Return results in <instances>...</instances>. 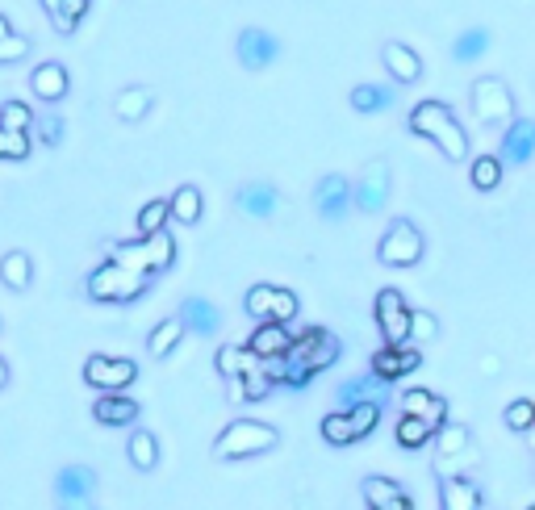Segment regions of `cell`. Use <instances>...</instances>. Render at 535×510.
Here are the masks:
<instances>
[{
	"label": "cell",
	"mask_w": 535,
	"mask_h": 510,
	"mask_svg": "<svg viewBox=\"0 0 535 510\" xmlns=\"http://www.w3.org/2000/svg\"><path fill=\"white\" fill-rule=\"evenodd\" d=\"M113 260H118L122 268H130L134 276H147V281H155V276H164L176 260V239L164 230H155V235H143V239H126L113 247Z\"/></svg>",
	"instance_id": "cell-3"
},
{
	"label": "cell",
	"mask_w": 535,
	"mask_h": 510,
	"mask_svg": "<svg viewBox=\"0 0 535 510\" xmlns=\"http://www.w3.org/2000/svg\"><path fill=\"white\" fill-rule=\"evenodd\" d=\"M155 281L147 276H134L130 268H122L118 260H105L101 268L88 272V297L92 301H109V306H122V301H138Z\"/></svg>",
	"instance_id": "cell-6"
},
{
	"label": "cell",
	"mask_w": 535,
	"mask_h": 510,
	"mask_svg": "<svg viewBox=\"0 0 535 510\" xmlns=\"http://www.w3.org/2000/svg\"><path fill=\"white\" fill-rule=\"evenodd\" d=\"M34 126V109L26 101H5L0 105V130H26Z\"/></svg>",
	"instance_id": "cell-41"
},
{
	"label": "cell",
	"mask_w": 535,
	"mask_h": 510,
	"mask_svg": "<svg viewBox=\"0 0 535 510\" xmlns=\"http://www.w3.org/2000/svg\"><path fill=\"white\" fill-rule=\"evenodd\" d=\"M423 251H427L423 230H418L410 218H393L385 226L381 243H377V260L385 268H414L418 260H423Z\"/></svg>",
	"instance_id": "cell-7"
},
{
	"label": "cell",
	"mask_w": 535,
	"mask_h": 510,
	"mask_svg": "<svg viewBox=\"0 0 535 510\" xmlns=\"http://www.w3.org/2000/svg\"><path fill=\"white\" fill-rule=\"evenodd\" d=\"M406 126H410L418 138L435 143L439 151H444V159H452V164H464V159H469V130L460 126V118L452 113L448 101H418V105L410 109Z\"/></svg>",
	"instance_id": "cell-2"
},
{
	"label": "cell",
	"mask_w": 535,
	"mask_h": 510,
	"mask_svg": "<svg viewBox=\"0 0 535 510\" xmlns=\"http://www.w3.org/2000/svg\"><path fill=\"white\" fill-rule=\"evenodd\" d=\"M235 205H239V214H247V218H272L276 205H281V193H276L268 180H247V184H239Z\"/></svg>",
	"instance_id": "cell-23"
},
{
	"label": "cell",
	"mask_w": 535,
	"mask_h": 510,
	"mask_svg": "<svg viewBox=\"0 0 535 510\" xmlns=\"http://www.w3.org/2000/svg\"><path fill=\"white\" fill-rule=\"evenodd\" d=\"M235 55H239V63L247 67V72H264V67H272L276 55H281V42H276V34H268L260 26H247L235 42Z\"/></svg>",
	"instance_id": "cell-15"
},
{
	"label": "cell",
	"mask_w": 535,
	"mask_h": 510,
	"mask_svg": "<svg viewBox=\"0 0 535 510\" xmlns=\"http://www.w3.org/2000/svg\"><path fill=\"white\" fill-rule=\"evenodd\" d=\"M0 335H5V318H0Z\"/></svg>",
	"instance_id": "cell-52"
},
{
	"label": "cell",
	"mask_w": 535,
	"mask_h": 510,
	"mask_svg": "<svg viewBox=\"0 0 535 510\" xmlns=\"http://www.w3.org/2000/svg\"><path fill=\"white\" fill-rule=\"evenodd\" d=\"M5 385H9V360L0 356V389H5Z\"/></svg>",
	"instance_id": "cell-49"
},
{
	"label": "cell",
	"mask_w": 535,
	"mask_h": 510,
	"mask_svg": "<svg viewBox=\"0 0 535 510\" xmlns=\"http://www.w3.org/2000/svg\"><path fill=\"white\" fill-rule=\"evenodd\" d=\"M151 88H143V84H130V88H122L118 97H113V113H118L122 122H143L147 113H151Z\"/></svg>",
	"instance_id": "cell-32"
},
{
	"label": "cell",
	"mask_w": 535,
	"mask_h": 510,
	"mask_svg": "<svg viewBox=\"0 0 535 510\" xmlns=\"http://www.w3.org/2000/svg\"><path fill=\"white\" fill-rule=\"evenodd\" d=\"M402 414H414V419H423L431 431L448 423V398H439L431 389H406L402 393Z\"/></svg>",
	"instance_id": "cell-25"
},
{
	"label": "cell",
	"mask_w": 535,
	"mask_h": 510,
	"mask_svg": "<svg viewBox=\"0 0 535 510\" xmlns=\"http://www.w3.org/2000/svg\"><path fill=\"white\" fill-rule=\"evenodd\" d=\"M289 343H293V331L281 327V322H255V331H251V339H247V352L260 356V360H268V356H285Z\"/></svg>",
	"instance_id": "cell-27"
},
{
	"label": "cell",
	"mask_w": 535,
	"mask_h": 510,
	"mask_svg": "<svg viewBox=\"0 0 535 510\" xmlns=\"http://www.w3.org/2000/svg\"><path fill=\"white\" fill-rule=\"evenodd\" d=\"M469 101H473V113L481 126H506L515 118V92L502 76H481L473 80L469 88Z\"/></svg>",
	"instance_id": "cell-8"
},
{
	"label": "cell",
	"mask_w": 535,
	"mask_h": 510,
	"mask_svg": "<svg viewBox=\"0 0 535 510\" xmlns=\"http://www.w3.org/2000/svg\"><path fill=\"white\" fill-rule=\"evenodd\" d=\"M59 510H97L92 498H80V502H59Z\"/></svg>",
	"instance_id": "cell-47"
},
{
	"label": "cell",
	"mask_w": 535,
	"mask_h": 510,
	"mask_svg": "<svg viewBox=\"0 0 535 510\" xmlns=\"http://www.w3.org/2000/svg\"><path fill=\"white\" fill-rule=\"evenodd\" d=\"M30 130H38V138H42L46 147H59V143H63V134H67L63 118H55V113H46V118H34Z\"/></svg>",
	"instance_id": "cell-44"
},
{
	"label": "cell",
	"mask_w": 535,
	"mask_h": 510,
	"mask_svg": "<svg viewBox=\"0 0 535 510\" xmlns=\"http://www.w3.org/2000/svg\"><path fill=\"white\" fill-rule=\"evenodd\" d=\"M9 34H13V26H9V17L0 13V38H9Z\"/></svg>",
	"instance_id": "cell-50"
},
{
	"label": "cell",
	"mask_w": 535,
	"mask_h": 510,
	"mask_svg": "<svg viewBox=\"0 0 535 510\" xmlns=\"http://www.w3.org/2000/svg\"><path fill=\"white\" fill-rule=\"evenodd\" d=\"M180 339H184L180 318H164V322H159V327L147 335V352H151L155 360H164V356H172L176 347H180Z\"/></svg>",
	"instance_id": "cell-34"
},
{
	"label": "cell",
	"mask_w": 535,
	"mask_h": 510,
	"mask_svg": "<svg viewBox=\"0 0 535 510\" xmlns=\"http://www.w3.org/2000/svg\"><path fill=\"white\" fill-rule=\"evenodd\" d=\"M498 159L502 164H531L535 159V122L531 118H510L506 126H502V151H498Z\"/></svg>",
	"instance_id": "cell-16"
},
{
	"label": "cell",
	"mask_w": 535,
	"mask_h": 510,
	"mask_svg": "<svg viewBox=\"0 0 535 510\" xmlns=\"http://www.w3.org/2000/svg\"><path fill=\"white\" fill-rule=\"evenodd\" d=\"M30 88H34V97L46 101V105H59L67 92H72V76H67V67L59 59H46L34 67V76H30Z\"/></svg>",
	"instance_id": "cell-20"
},
{
	"label": "cell",
	"mask_w": 535,
	"mask_h": 510,
	"mask_svg": "<svg viewBox=\"0 0 535 510\" xmlns=\"http://www.w3.org/2000/svg\"><path fill=\"white\" fill-rule=\"evenodd\" d=\"M314 210H318V218H327V222L347 218V210H352V180L339 176V172H327L314 184Z\"/></svg>",
	"instance_id": "cell-14"
},
{
	"label": "cell",
	"mask_w": 535,
	"mask_h": 510,
	"mask_svg": "<svg viewBox=\"0 0 535 510\" xmlns=\"http://www.w3.org/2000/svg\"><path fill=\"white\" fill-rule=\"evenodd\" d=\"M84 381L101 393H122L138 381V364L126 356H105V352H92L84 360Z\"/></svg>",
	"instance_id": "cell-11"
},
{
	"label": "cell",
	"mask_w": 535,
	"mask_h": 510,
	"mask_svg": "<svg viewBox=\"0 0 535 510\" xmlns=\"http://www.w3.org/2000/svg\"><path fill=\"white\" fill-rule=\"evenodd\" d=\"M26 55H30V38H21V34L0 38V63H21Z\"/></svg>",
	"instance_id": "cell-46"
},
{
	"label": "cell",
	"mask_w": 535,
	"mask_h": 510,
	"mask_svg": "<svg viewBox=\"0 0 535 510\" xmlns=\"http://www.w3.org/2000/svg\"><path fill=\"white\" fill-rule=\"evenodd\" d=\"M339 356H343V339L331 335L327 327L301 331V335H293L289 352L281 356V368H285L281 385L285 389H306L318 373H327L331 364H339Z\"/></svg>",
	"instance_id": "cell-1"
},
{
	"label": "cell",
	"mask_w": 535,
	"mask_h": 510,
	"mask_svg": "<svg viewBox=\"0 0 535 510\" xmlns=\"http://www.w3.org/2000/svg\"><path fill=\"white\" fill-rule=\"evenodd\" d=\"M0 285L13 293H26L34 285V260L26 251H5L0 255Z\"/></svg>",
	"instance_id": "cell-29"
},
{
	"label": "cell",
	"mask_w": 535,
	"mask_h": 510,
	"mask_svg": "<svg viewBox=\"0 0 535 510\" xmlns=\"http://www.w3.org/2000/svg\"><path fill=\"white\" fill-rule=\"evenodd\" d=\"M527 510H535V506H527Z\"/></svg>",
	"instance_id": "cell-53"
},
{
	"label": "cell",
	"mask_w": 535,
	"mask_h": 510,
	"mask_svg": "<svg viewBox=\"0 0 535 510\" xmlns=\"http://www.w3.org/2000/svg\"><path fill=\"white\" fill-rule=\"evenodd\" d=\"M243 310H247L255 322H281V327H289V322L297 318V310H301V301H297V293L285 289V285H264V281H260V285L247 289Z\"/></svg>",
	"instance_id": "cell-9"
},
{
	"label": "cell",
	"mask_w": 535,
	"mask_h": 510,
	"mask_svg": "<svg viewBox=\"0 0 535 510\" xmlns=\"http://www.w3.org/2000/svg\"><path fill=\"white\" fill-rule=\"evenodd\" d=\"M418 368H423V352H418L414 343H398V347L385 343V347H377V352H372V360H368V373L381 377L385 385L418 373Z\"/></svg>",
	"instance_id": "cell-13"
},
{
	"label": "cell",
	"mask_w": 535,
	"mask_h": 510,
	"mask_svg": "<svg viewBox=\"0 0 535 510\" xmlns=\"http://www.w3.org/2000/svg\"><path fill=\"white\" fill-rule=\"evenodd\" d=\"M490 42H494V34L485 30V26L460 30V34H456V42H452V59H456V63H477L485 51H490Z\"/></svg>",
	"instance_id": "cell-33"
},
{
	"label": "cell",
	"mask_w": 535,
	"mask_h": 510,
	"mask_svg": "<svg viewBox=\"0 0 535 510\" xmlns=\"http://www.w3.org/2000/svg\"><path fill=\"white\" fill-rule=\"evenodd\" d=\"M381 402H356V406H339L331 410L327 419H322V439H327L331 448H352L360 439H368L381 423Z\"/></svg>",
	"instance_id": "cell-5"
},
{
	"label": "cell",
	"mask_w": 535,
	"mask_h": 510,
	"mask_svg": "<svg viewBox=\"0 0 535 510\" xmlns=\"http://www.w3.org/2000/svg\"><path fill=\"white\" fill-rule=\"evenodd\" d=\"M214 364H218V373L230 381V377H243L247 368H255V364H260V356H251L247 347H235V343H226V347H218Z\"/></svg>",
	"instance_id": "cell-36"
},
{
	"label": "cell",
	"mask_w": 535,
	"mask_h": 510,
	"mask_svg": "<svg viewBox=\"0 0 535 510\" xmlns=\"http://www.w3.org/2000/svg\"><path fill=\"white\" fill-rule=\"evenodd\" d=\"M180 327L184 335H201V339H214L222 331V310L214 306L209 297H184L180 301Z\"/></svg>",
	"instance_id": "cell-17"
},
{
	"label": "cell",
	"mask_w": 535,
	"mask_h": 510,
	"mask_svg": "<svg viewBox=\"0 0 535 510\" xmlns=\"http://www.w3.org/2000/svg\"><path fill=\"white\" fill-rule=\"evenodd\" d=\"M360 490H364V502H368V510H372V506H389V502H398V498L406 494L398 481H393V477H381V473L364 477V485H360Z\"/></svg>",
	"instance_id": "cell-37"
},
{
	"label": "cell",
	"mask_w": 535,
	"mask_h": 510,
	"mask_svg": "<svg viewBox=\"0 0 535 510\" xmlns=\"http://www.w3.org/2000/svg\"><path fill=\"white\" fill-rule=\"evenodd\" d=\"M42 9H46V13H51V17H55V9H59V0H42Z\"/></svg>",
	"instance_id": "cell-51"
},
{
	"label": "cell",
	"mask_w": 535,
	"mask_h": 510,
	"mask_svg": "<svg viewBox=\"0 0 535 510\" xmlns=\"http://www.w3.org/2000/svg\"><path fill=\"white\" fill-rule=\"evenodd\" d=\"M502 423H506L510 431H531V423H535V402H531V398H515V402L502 410Z\"/></svg>",
	"instance_id": "cell-42"
},
{
	"label": "cell",
	"mask_w": 535,
	"mask_h": 510,
	"mask_svg": "<svg viewBox=\"0 0 535 510\" xmlns=\"http://www.w3.org/2000/svg\"><path fill=\"white\" fill-rule=\"evenodd\" d=\"M101 485V473L92 465H63L55 473V498L59 502H80V498H92Z\"/></svg>",
	"instance_id": "cell-19"
},
{
	"label": "cell",
	"mask_w": 535,
	"mask_h": 510,
	"mask_svg": "<svg viewBox=\"0 0 535 510\" xmlns=\"http://www.w3.org/2000/svg\"><path fill=\"white\" fill-rule=\"evenodd\" d=\"M393 197V168L389 159H368L360 180L352 184V205L360 214H381Z\"/></svg>",
	"instance_id": "cell-10"
},
{
	"label": "cell",
	"mask_w": 535,
	"mask_h": 510,
	"mask_svg": "<svg viewBox=\"0 0 535 510\" xmlns=\"http://www.w3.org/2000/svg\"><path fill=\"white\" fill-rule=\"evenodd\" d=\"M30 134L26 130H0V159H26Z\"/></svg>",
	"instance_id": "cell-43"
},
{
	"label": "cell",
	"mask_w": 535,
	"mask_h": 510,
	"mask_svg": "<svg viewBox=\"0 0 535 510\" xmlns=\"http://www.w3.org/2000/svg\"><path fill=\"white\" fill-rule=\"evenodd\" d=\"M372 314H377V327L385 335V343H410V301L402 297V289H381L372 301Z\"/></svg>",
	"instance_id": "cell-12"
},
{
	"label": "cell",
	"mask_w": 535,
	"mask_h": 510,
	"mask_svg": "<svg viewBox=\"0 0 535 510\" xmlns=\"http://www.w3.org/2000/svg\"><path fill=\"white\" fill-rule=\"evenodd\" d=\"M398 448H410V452H418V448H427L431 444V427L423 423V419H414V414H398Z\"/></svg>",
	"instance_id": "cell-38"
},
{
	"label": "cell",
	"mask_w": 535,
	"mask_h": 510,
	"mask_svg": "<svg viewBox=\"0 0 535 510\" xmlns=\"http://www.w3.org/2000/svg\"><path fill=\"white\" fill-rule=\"evenodd\" d=\"M126 456L138 473H151L159 465V435L147 431V427H134L130 439H126Z\"/></svg>",
	"instance_id": "cell-30"
},
{
	"label": "cell",
	"mask_w": 535,
	"mask_h": 510,
	"mask_svg": "<svg viewBox=\"0 0 535 510\" xmlns=\"http://www.w3.org/2000/svg\"><path fill=\"white\" fill-rule=\"evenodd\" d=\"M84 13H88V0H59L51 26H55L59 34H76V26L84 21Z\"/></svg>",
	"instance_id": "cell-40"
},
{
	"label": "cell",
	"mask_w": 535,
	"mask_h": 510,
	"mask_svg": "<svg viewBox=\"0 0 535 510\" xmlns=\"http://www.w3.org/2000/svg\"><path fill=\"white\" fill-rule=\"evenodd\" d=\"M502 159L498 155H477L473 164H469V180H473V189L477 193H494L498 184H502Z\"/></svg>",
	"instance_id": "cell-35"
},
{
	"label": "cell",
	"mask_w": 535,
	"mask_h": 510,
	"mask_svg": "<svg viewBox=\"0 0 535 510\" xmlns=\"http://www.w3.org/2000/svg\"><path fill=\"white\" fill-rule=\"evenodd\" d=\"M435 456L444 460V465H460V460H469L477 448H473V431L460 427V423H444L435 427Z\"/></svg>",
	"instance_id": "cell-24"
},
{
	"label": "cell",
	"mask_w": 535,
	"mask_h": 510,
	"mask_svg": "<svg viewBox=\"0 0 535 510\" xmlns=\"http://www.w3.org/2000/svg\"><path fill=\"white\" fill-rule=\"evenodd\" d=\"M439 510H481V490L469 473L439 477Z\"/></svg>",
	"instance_id": "cell-21"
},
{
	"label": "cell",
	"mask_w": 535,
	"mask_h": 510,
	"mask_svg": "<svg viewBox=\"0 0 535 510\" xmlns=\"http://www.w3.org/2000/svg\"><path fill=\"white\" fill-rule=\"evenodd\" d=\"M335 398H339V406H356V402H381V406H385L389 385H385L381 377H372V373H356V377L339 381Z\"/></svg>",
	"instance_id": "cell-26"
},
{
	"label": "cell",
	"mask_w": 535,
	"mask_h": 510,
	"mask_svg": "<svg viewBox=\"0 0 535 510\" xmlns=\"http://www.w3.org/2000/svg\"><path fill=\"white\" fill-rule=\"evenodd\" d=\"M381 63H385L389 80L402 84V88L423 80V59H418V51H414V46H406V42H385L381 46Z\"/></svg>",
	"instance_id": "cell-18"
},
{
	"label": "cell",
	"mask_w": 535,
	"mask_h": 510,
	"mask_svg": "<svg viewBox=\"0 0 535 510\" xmlns=\"http://www.w3.org/2000/svg\"><path fill=\"white\" fill-rule=\"evenodd\" d=\"M138 414H143V406H138V398H126V389L105 393V398L92 402V419L105 423V427H134Z\"/></svg>",
	"instance_id": "cell-22"
},
{
	"label": "cell",
	"mask_w": 535,
	"mask_h": 510,
	"mask_svg": "<svg viewBox=\"0 0 535 510\" xmlns=\"http://www.w3.org/2000/svg\"><path fill=\"white\" fill-rule=\"evenodd\" d=\"M205 214V197L197 184H180V189L168 197V218L180 222V226H197Z\"/></svg>",
	"instance_id": "cell-28"
},
{
	"label": "cell",
	"mask_w": 535,
	"mask_h": 510,
	"mask_svg": "<svg viewBox=\"0 0 535 510\" xmlns=\"http://www.w3.org/2000/svg\"><path fill=\"white\" fill-rule=\"evenodd\" d=\"M352 109L356 113H385V109H393V101H398V92H393V84H356L352 88Z\"/></svg>",
	"instance_id": "cell-31"
},
{
	"label": "cell",
	"mask_w": 535,
	"mask_h": 510,
	"mask_svg": "<svg viewBox=\"0 0 535 510\" xmlns=\"http://www.w3.org/2000/svg\"><path fill=\"white\" fill-rule=\"evenodd\" d=\"M372 510H414V502H410V494H402L398 502H389V506H372Z\"/></svg>",
	"instance_id": "cell-48"
},
{
	"label": "cell",
	"mask_w": 535,
	"mask_h": 510,
	"mask_svg": "<svg viewBox=\"0 0 535 510\" xmlns=\"http://www.w3.org/2000/svg\"><path fill=\"white\" fill-rule=\"evenodd\" d=\"M281 444V431L272 423H260V419H235L226 423L214 439V456L218 460H251V456H264Z\"/></svg>",
	"instance_id": "cell-4"
},
{
	"label": "cell",
	"mask_w": 535,
	"mask_h": 510,
	"mask_svg": "<svg viewBox=\"0 0 535 510\" xmlns=\"http://www.w3.org/2000/svg\"><path fill=\"white\" fill-rule=\"evenodd\" d=\"M439 335V318L431 310H410V339H435Z\"/></svg>",
	"instance_id": "cell-45"
},
{
	"label": "cell",
	"mask_w": 535,
	"mask_h": 510,
	"mask_svg": "<svg viewBox=\"0 0 535 510\" xmlns=\"http://www.w3.org/2000/svg\"><path fill=\"white\" fill-rule=\"evenodd\" d=\"M164 226H168V197H155L138 210V239L155 235V230H164Z\"/></svg>",
	"instance_id": "cell-39"
}]
</instances>
